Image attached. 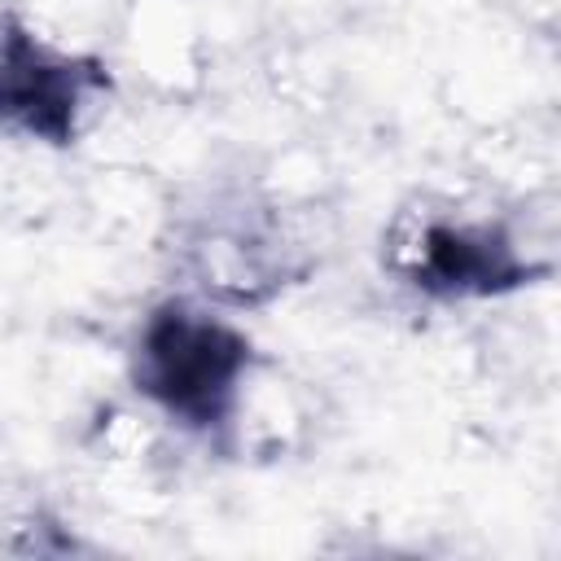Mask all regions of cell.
Returning <instances> with one entry per match:
<instances>
[{"label":"cell","mask_w":561,"mask_h":561,"mask_svg":"<svg viewBox=\"0 0 561 561\" xmlns=\"http://www.w3.org/2000/svg\"><path fill=\"white\" fill-rule=\"evenodd\" d=\"M245 368V333L206 311H193L188 302L158 307L145 320L131 355L136 390L188 430H215L228 421Z\"/></svg>","instance_id":"cell-1"},{"label":"cell","mask_w":561,"mask_h":561,"mask_svg":"<svg viewBox=\"0 0 561 561\" xmlns=\"http://www.w3.org/2000/svg\"><path fill=\"white\" fill-rule=\"evenodd\" d=\"M92 88H105V70L61 57L26 26L0 18V127L66 145Z\"/></svg>","instance_id":"cell-2"},{"label":"cell","mask_w":561,"mask_h":561,"mask_svg":"<svg viewBox=\"0 0 561 561\" xmlns=\"http://www.w3.org/2000/svg\"><path fill=\"white\" fill-rule=\"evenodd\" d=\"M390 263L408 285L443 298L504 294L535 276V267L517 259L500 228L451 219H421L412 232L394 241Z\"/></svg>","instance_id":"cell-3"}]
</instances>
